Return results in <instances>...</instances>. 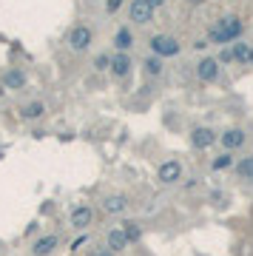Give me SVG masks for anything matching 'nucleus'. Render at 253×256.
Here are the masks:
<instances>
[{"label": "nucleus", "mask_w": 253, "mask_h": 256, "mask_svg": "<svg viewBox=\"0 0 253 256\" xmlns=\"http://www.w3.org/2000/svg\"><path fill=\"white\" fill-rule=\"evenodd\" d=\"M242 32H245V20L236 15H225L211 26L208 40L211 43H219V46H234L239 37H242Z\"/></svg>", "instance_id": "1"}, {"label": "nucleus", "mask_w": 253, "mask_h": 256, "mask_svg": "<svg viewBox=\"0 0 253 256\" xmlns=\"http://www.w3.org/2000/svg\"><path fill=\"white\" fill-rule=\"evenodd\" d=\"M66 43L71 51H85L91 43H94V32H91V26H85V23H77V26H71L66 34Z\"/></svg>", "instance_id": "2"}, {"label": "nucleus", "mask_w": 253, "mask_h": 256, "mask_svg": "<svg viewBox=\"0 0 253 256\" xmlns=\"http://www.w3.org/2000/svg\"><path fill=\"white\" fill-rule=\"evenodd\" d=\"M179 51H182V43L174 34H156V37H151V54H156V57L168 60V57H176Z\"/></svg>", "instance_id": "3"}, {"label": "nucleus", "mask_w": 253, "mask_h": 256, "mask_svg": "<svg viewBox=\"0 0 253 256\" xmlns=\"http://www.w3.org/2000/svg\"><path fill=\"white\" fill-rule=\"evenodd\" d=\"M179 179H182V162H179V159L159 162V168H156V182H159V185H174V182H179Z\"/></svg>", "instance_id": "4"}, {"label": "nucleus", "mask_w": 253, "mask_h": 256, "mask_svg": "<svg viewBox=\"0 0 253 256\" xmlns=\"http://www.w3.org/2000/svg\"><path fill=\"white\" fill-rule=\"evenodd\" d=\"M94 222V208L91 205H74L68 214V225L74 231H88V225Z\"/></svg>", "instance_id": "5"}, {"label": "nucleus", "mask_w": 253, "mask_h": 256, "mask_svg": "<svg viewBox=\"0 0 253 256\" xmlns=\"http://www.w3.org/2000/svg\"><path fill=\"white\" fill-rule=\"evenodd\" d=\"M214 142H219V134H216L214 128H208V125H196V128L191 131V145H194V148H199V151L211 148Z\"/></svg>", "instance_id": "6"}, {"label": "nucleus", "mask_w": 253, "mask_h": 256, "mask_svg": "<svg viewBox=\"0 0 253 256\" xmlns=\"http://www.w3.org/2000/svg\"><path fill=\"white\" fill-rule=\"evenodd\" d=\"M222 151H239L245 142H248V131L245 128H228L225 134H219Z\"/></svg>", "instance_id": "7"}, {"label": "nucleus", "mask_w": 253, "mask_h": 256, "mask_svg": "<svg viewBox=\"0 0 253 256\" xmlns=\"http://www.w3.org/2000/svg\"><path fill=\"white\" fill-rule=\"evenodd\" d=\"M128 17L134 20L136 26H145V23H151V17H154V6L148 3V0H131Z\"/></svg>", "instance_id": "8"}, {"label": "nucleus", "mask_w": 253, "mask_h": 256, "mask_svg": "<svg viewBox=\"0 0 253 256\" xmlns=\"http://www.w3.org/2000/svg\"><path fill=\"white\" fill-rule=\"evenodd\" d=\"M131 68H134V60H131V54H125V51H114L111 54V77H128L131 74Z\"/></svg>", "instance_id": "9"}, {"label": "nucleus", "mask_w": 253, "mask_h": 256, "mask_svg": "<svg viewBox=\"0 0 253 256\" xmlns=\"http://www.w3.org/2000/svg\"><path fill=\"white\" fill-rule=\"evenodd\" d=\"M57 248H60V236L57 234H43L40 239H34L32 256H51Z\"/></svg>", "instance_id": "10"}, {"label": "nucleus", "mask_w": 253, "mask_h": 256, "mask_svg": "<svg viewBox=\"0 0 253 256\" xmlns=\"http://www.w3.org/2000/svg\"><path fill=\"white\" fill-rule=\"evenodd\" d=\"M196 77H199L202 83H214V80L219 77V63H216V57H202V60L196 63Z\"/></svg>", "instance_id": "11"}, {"label": "nucleus", "mask_w": 253, "mask_h": 256, "mask_svg": "<svg viewBox=\"0 0 253 256\" xmlns=\"http://www.w3.org/2000/svg\"><path fill=\"white\" fill-rule=\"evenodd\" d=\"M105 245H108V251L111 254H122V251H128V239H125V234H122V228H111L108 234H105Z\"/></svg>", "instance_id": "12"}, {"label": "nucleus", "mask_w": 253, "mask_h": 256, "mask_svg": "<svg viewBox=\"0 0 253 256\" xmlns=\"http://www.w3.org/2000/svg\"><path fill=\"white\" fill-rule=\"evenodd\" d=\"M128 197L125 194H111V197H105L102 199V208H105V214H111V217H117V214H125L128 211Z\"/></svg>", "instance_id": "13"}, {"label": "nucleus", "mask_w": 253, "mask_h": 256, "mask_svg": "<svg viewBox=\"0 0 253 256\" xmlns=\"http://www.w3.org/2000/svg\"><path fill=\"white\" fill-rule=\"evenodd\" d=\"M46 114V105L40 100H32V102H26V105H20L17 108V117L20 119H26V122H32V119H40Z\"/></svg>", "instance_id": "14"}, {"label": "nucleus", "mask_w": 253, "mask_h": 256, "mask_svg": "<svg viewBox=\"0 0 253 256\" xmlns=\"http://www.w3.org/2000/svg\"><path fill=\"white\" fill-rule=\"evenodd\" d=\"M3 88H9V91L26 88V74H23L20 68H9V71L3 74Z\"/></svg>", "instance_id": "15"}, {"label": "nucleus", "mask_w": 253, "mask_h": 256, "mask_svg": "<svg viewBox=\"0 0 253 256\" xmlns=\"http://www.w3.org/2000/svg\"><path fill=\"white\" fill-rule=\"evenodd\" d=\"M114 49H117V51H125V54L134 49V34H131V29H125V26H122V29L114 34Z\"/></svg>", "instance_id": "16"}, {"label": "nucleus", "mask_w": 253, "mask_h": 256, "mask_svg": "<svg viewBox=\"0 0 253 256\" xmlns=\"http://www.w3.org/2000/svg\"><path fill=\"white\" fill-rule=\"evenodd\" d=\"M234 171H236L239 179H248V182H253V154H248V157H239L236 165H234Z\"/></svg>", "instance_id": "17"}, {"label": "nucleus", "mask_w": 253, "mask_h": 256, "mask_svg": "<svg viewBox=\"0 0 253 256\" xmlns=\"http://www.w3.org/2000/svg\"><path fill=\"white\" fill-rule=\"evenodd\" d=\"M119 228H122V234H125V239H128L131 245H136V242L142 239V225H139L136 219H125Z\"/></svg>", "instance_id": "18"}, {"label": "nucleus", "mask_w": 253, "mask_h": 256, "mask_svg": "<svg viewBox=\"0 0 253 256\" xmlns=\"http://www.w3.org/2000/svg\"><path fill=\"white\" fill-rule=\"evenodd\" d=\"M234 165H236L234 151H222L219 157H214V159H211V168H214V171H231Z\"/></svg>", "instance_id": "19"}, {"label": "nucleus", "mask_w": 253, "mask_h": 256, "mask_svg": "<svg viewBox=\"0 0 253 256\" xmlns=\"http://www.w3.org/2000/svg\"><path fill=\"white\" fill-rule=\"evenodd\" d=\"M142 71H145L148 77H159V74L165 71V63H162V57H156V54L145 57V63H142Z\"/></svg>", "instance_id": "20"}, {"label": "nucleus", "mask_w": 253, "mask_h": 256, "mask_svg": "<svg viewBox=\"0 0 253 256\" xmlns=\"http://www.w3.org/2000/svg\"><path fill=\"white\" fill-rule=\"evenodd\" d=\"M231 49H234V60H236V63H245V66H248V60H251V49H253V46H248L245 40H236V43H234Z\"/></svg>", "instance_id": "21"}, {"label": "nucleus", "mask_w": 253, "mask_h": 256, "mask_svg": "<svg viewBox=\"0 0 253 256\" xmlns=\"http://www.w3.org/2000/svg\"><path fill=\"white\" fill-rule=\"evenodd\" d=\"M216 63H219V66H231V63H236V60H234V49H231V46H222L219 54H216Z\"/></svg>", "instance_id": "22"}, {"label": "nucleus", "mask_w": 253, "mask_h": 256, "mask_svg": "<svg viewBox=\"0 0 253 256\" xmlns=\"http://www.w3.org/2000/svg\"><path fill=\"white\" fill-rule=\"evenodd\" d=\"M94 71H111V54H97L94 57Z\"/></svg>", "instance_id": "23"}, {"label": "nucleus", "mask_w": 253, "mask_h": 256, "mask_svg": "<svg viewBox=\"0 0 253 256\" xmlns=\"http://www.w3.org/2000/svg\"><path fill=\"white\" fill-rule=\"evenodd\" d=\"M88 256H117V254H111V251H108V245H97V248H91V251H88Z\"/></svg>", "instance_id": "24"}, {"label": "nucleus", "mask_w": 253, "mask_h": 256, "mask_svg": "<svg viewBox=\"0 0 253 256\" xmlns=\"http://www.w3.org/2000/svg\"><path fill=\"white\" fill-rule=\"evenodd\" d=\"M119 6H122V0H108V3H105V9H108V15H114V12H117Z\"/></svg>", "instance_id": "25"}, {"label": "nucleus", "mask_w": 253, "mask_h": 256, "mask_svg": "<svg viewBox=\"0 0 253 256\" xmlns=\"http://www.w3.org/2000/svg\"><path fill=\"white\" fill-rule=\"evenodd\" d=\"M85 242H88V236H77L74 242H71V251H80V248H83Z\"/></svg>", "instance_id": "26"}, {"label": "nucleus", "mask_w": 253, "mask_h": 256, "mask_svg": "<svg viewBox=\"0 0 253 256\" xmlns=\"http://www.w3.org/2000/svg\"><path fill=\"white\" fill-rule=\"evenodd\" d=\"M148 3H151V6H162V3H165V0H148Z\"/></svg>", "instance_id": "27"}, {"label": "nucleus", "mask_w": 253, "mask_h": 256, "mask_svg": "<svg viewBox=\"0 0 253 256\" xmlns=\"http://www.w3.org/2000/svg\"><path fill=\"white\" fill-rule=\"evenodd\" d=\"M188 3H194V6H199V3H205V0H188Z\"/></svg>", "instance_id": "28"}, {"label": "nucleus", "mask_w": 253, "mask_h": 256, "mask_svg": "<svg viewBox=\"0 0 253 256\" xmlns=\"http://www.w3.org/2000/svg\"><path fill=\"white\" fill-rule=\"evenodd\" d=\"M248 66H253V49H251V60H248Z\"/></svg>", "instance_id": "29"}]
</instances>
